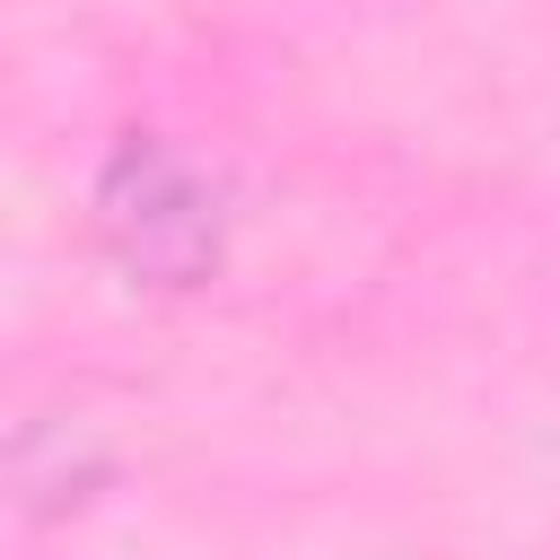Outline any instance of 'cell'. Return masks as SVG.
<instances>
[{"label": "cell", "instance_id": "6da1fadb", "mask_svg": "<svg viewBox=\"0 0 560 560\" xmlns=\"http://www.w3.org/2000/svg\"><path fill=\"white\" fill-rule=\"evenodd\" d=\"M96 219H105L114 254H122L131 271L166 280V289L201 280V271L219 262V201H210V184H201L175 149H158V140H131V149L105 166Z\"/></svg>", "mask_w": 560, "mask_h": 560}]
</instances>
